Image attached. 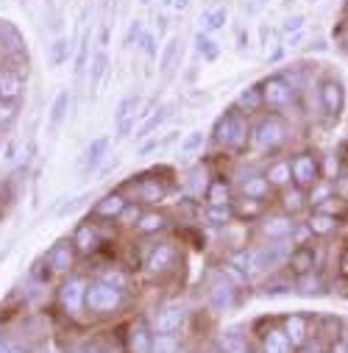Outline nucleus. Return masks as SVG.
Wrapping results in <instances>:
<instances>
[{"mask_svg": "<svg viewBox=\"0 0 348 353\" xmlns=\"http://www.w3.org/2000/svg\"><path fill=\"white\" fill-rule=\"evenodd\" d=\"M198 50H201V53H206L209 59H215V56H218V48H215V42H212V39H206L204 34H198Z\"/></svg>", "mask_w": 348, "mask_h": 353, "instance_id": "nucleus-45", "label": "nucleus"}, {"mask_svg": "<svg viewBox=\"0 0 348 353\" xmlns=\"http://www.w3.org/2000/svg\"><path fill=\"white\" fill-rule=\"evenodd\" d=\"M215 139H218V145H223V148L240 150V148L248 142V123H245V117H242L237 109L226 112L223 120H220L218 128H215Z\"/></svg>", "mask_w": 348, "mask_h": 353, "instance_id": "nucleus-2", "label": "nucleus"}, {"mask_svg": "<svg viewBox=\"0 0 348 353\" xmlns=\"http://www.w3.org/2000/svg\"><path fill=\"white\" fill-rule=\"evenodd\" d=\"M134 112H137V98L134 95L123 98V103L117 106V131H120V137H128L131 134V128H134Z\"/></svg>", "mask_w": 348, "mask_h": 353, "instance_id": "nucleus-16", "label": "nucleus"}, {"mask_svg": "<svg viewBox=\"0 0 348 353\" xmlns=\"http://www.w3.org/2000/svg\"><path fill=\"white\" fill-rule=\"evenodd\" d=\"M268 192H271L268 179H259V175H253V179H245V181H242V198L262 201V198H268Z\"/></svg>", "mask_w": 348, "mask_h": 353, "instance_id": "nucleus-26", "label": "nucleus"}, {"mask_svg": "<svg viewBox=\"0 0 348 353\" xmlns=\"http://www.w3.org/2000/svg\"><path fill=\"white\" fill-rule=\"evenodd\" d=\"M139 39H142V23L139 20H134L131 23V28H128V37H126V45H139Z\"/></svg>", "mask_w": 348, "mask_h": 353, "instance_id": "nucleus-43", "label": "nucleus"}, {"mask_svg": "<svg viewBox=\"0 0 348 353\" xmlns=\"http://www.w3.org/2000/svg\"><path fill=\"white\" fill-rule=\"evenodd\" d=\"M173 6H176V9H184V6H187V0H173Z\"/></svg>", "mask_w": 348, "mask_h": 353, "instance_id": "nucleus-54", "label": "nucleus"}, {"mask_svg": "<svg viewBox=\"0 0 348 353\" xmlns=\"http://www.w3.org/2000/svg\"><path fill=\"white\" fill-rule=\"evenodd\" d=\"M231 264H234V268L240 270V273H253L256 270V261H253V250H240V253H234L231 256Z\"/></svg>", "mask_w": 348, "mask_h": 353, "instance_id": "nucleus-32", "label": "nucleus"}, {"mask_svg": "<svg viewBox=\"0 0 348 353\" xmlns=\"http://www.w3.org/2000/svg\"><path fill=\"white\" fill-rule=\"evenodd\" d=\"M173 264H176V248H173L170 242H162L151 250V256L145 261V270L151 276H164V273L173 270Z\"/></svg>", "mask_w": 348, "mask_h": 353, "instance_id": "nucleus-7", "label": "nucleus"}, {"mask_svg": "<svg viewBox=\"0 0 348 353\" xmlns=\"http://www.w3.org/2000/svg\"><path fill=\"white\" fill-rule=\"evenodd\" d=\"M86 281L81 276H72L67 279L61 287H59V303L61 309L70 314V317H78L84 309H86Z\"/></svg>", "mask_w": 348, "mask_h": 353, "instance_id": "nucleus-4", "label": "nucleus"}, {"mask_svg": "<svg viewBox=\"0 0 348 353\" xmlns=\"http://www.w3.org/2000/svg\"><path fill=\"white\" fill-rule=\"evenodd\" d=\"M290 172H293V181L298 190H309L320 181V164L312 153H298L290 161Z\"/></svg>", "mask_w": 348, "mask_h": 353, "instance_id": "nucleus-6", "label": "nucleus"}, {"mask_svg": "<svg viewBox=\"0 0 348 353\" xmlns=\"http://www.w3.org/2000/svg\"><path fill=\"white\" fill-rule=\"evenodd\" d=\"M126 206H128V201H126L120 192H112V195H106V198H101V201L95 203V214L112 220V217H120Z\"/></svg>", "mask_w": 348, "mask_h": 353, "instance_id": "nucleus-13", "label": "nucleus"}, {"mask_svg": "<svg viewBox=\"0 0 348 353\" xmlns=\"http://www.w3.org/2000/svg\"><path fill=\"white\" fill-rule=\"evenodd\" d=\"M182 323H184V312L179 306H164L153 317V334H173L182 328Z\"/></svg>", "mask_w": 348, "mask_h": 353, "instance_id": "nucleus-12", "label": "nucleus"}, {"mask_svg": "<svg viewBox=\"0 0 348 353\" xmlns=\"http://www.w3.org/2000/svg\"><path fill=\"white\" fill-rule=\"evenodd\" d=\"M72 259H75L72 242L61 239V242H56V245L50 248V253H48V268H50L53 273H67V270L72 268Z\"/></svg>", "mask_w": 348, "mask_h": 353, "instance_id": "nucleus-11", "label": "nucleus"}, {"mask_svg": "<svg viewBox=\"0 0 348 353\" xmlns=\"http://www.w3.org/2000/svg\"><path fill=\"white\" fill-rule=\"evenodd\" d=\"M101 281H106V284H112V287H117V290H126V284H128L126 273H120V270H109V273H104Z\"/></svg>", "mask_w": 348, "mask_h": 353, "instance_id": "nucleus-40", "label": "nucleus"}, {"mask_svg": "<svg viewBox=\"0 0 348 353\" xmlns=\"http://www.w3.org/2000/svg\"><path fill=\"white\" fill-rule=\"evenodd\" d=\"M70 242H72L75 253L90 256V253H95V250L101 248V234H98V228H95V225L84 223V225H78V228H75V236H72Z\"/></svg>", "mask_w": 348, "mask_h": 353, "instance_id": "nucleus-10", "label": "nucleus"}, {"mask_svg": "<svg viewBox=\"0 0 348 353\" xmlns=\"http://www.w3.org/2000/svg\"><path fill=\"white\" fill-rule=\"evenodd\" d=\"M206 201H209V206H229L231 203V187L223 179H215L206 190Z\"/></svg>", "mask_w": 348, "mask_h": 353, "instance_id": "nucleus-21", "label": "nucleus"}, {"mask_svg": "<svg viewBox=\"0 0 348 353\" xmlns=\"http://www.w3.org/2000/svg\"><path fill=\"white\" fill-rule=\"evenodd\" d=\"M86 309H90L93 314H115L120 306H123V290L106 284V281H93L86 284Z\"/></svg>", "mask_w": 348, "mask_h": 353, "instance_id": "nucleus-1", "label": "nucleus"}, {"mask_svg": "<svg viewBox=\"0 0 348 353\" xmlns=\"http://www.w3.org/2000/svg\"><path fill=\"white\" fill-rule=\"evenodd\" d=\"M312 268H315V253H312V248L301 245L298 250L290 253V270H293L296 276H307V273H312Z\"/></svg>", "mask_w": 348, "mask_h": 353, "instance_id": "nucleus-15", "label": "nucleus"}, {"mask_svg": "<svg viewBox=\"0 0 348 353\" xmlns=\"http://www.w3.org/2000/svg\"><path fill=\"white\" fill-rule=\"evenodd\" d=\"M262 212H265V203L256 201V198H242L234 206V214L242 217V220H256V217H262Z\"/></svg>", "mask_w": 348, "mask_h": 353, "instance_id": "nucleus-27", "label": "nucleus"}, {"mask_svg": "<svg viewBox=\"0 0 348 353\" xmlns=\"http://www.w3.org/2000/svg\"><path fill=\"white\" fill-rule=\"evenodd\" d=\"M301 26H304V17H290L287 23H284V31L290 34V31H301Z\"/></svg>", "mask_w": 348, "mask_h": 353, "instance_id": "nucleus-48", "label": "nucleus"}, {"mask_svg": "<svg viewBox=\"0 0 348 353\" xmlns=\"http://www.w3.org/2000/svg\"><path fill=\"white\" fill-rule=\"evenodd\" d=\"M340 190H342V195H348V175H345V179H340Z\"/></svg>", "mask_w": 348, "mask_h": 353, "instance_id": "nucleus-52", "label": "nucleus"}, {"mask_svg": "<svg viewBox=\"0 0 348 353\" xmlns=\"http://www.w3.org/2000/svg\"><path fill=\"white\" fill-rule=\"evenodd\" d=\"M331 353H348V350H345V347H342V345H337V347H334V350H331Z\"/></svg>", "mask_w": 348, "mask_h": 353, "instance_id": "nucleus-55", "label": "nucleus"}, {"mask_svg": "<svg viewBox=\"0 0 348 353\" xmlns=\"http://www.w3.org/2000/svg\"><path fill=\"white\" fill-rule=\"evenodd\" d=\"M142 42H145V50H148V56H153V50H156V48H153V39H151V37H145Z\"/></svg>", "mask_w": 348, "mask_h": 353, "instance_id": "nucleus-51", "label": "nucleus"}, {"mask_svg": "<svg viewBox=\"0 0 348 353\" xmlns=\"http://www.w3.org/2000/svg\"><path fill=\"white\" fill-rule=\"evenodd\" d=\"M0 353H17V350H14V347H12L6 339H0Z\"/></svg>", "mask_w": 348, "mask_h": 353, "instance_id": "nucleus-50", "label": "nucleus"}, {"mask_svg": "<svg viewBox=\"0 0 348 353\" xmlns=\"http://www.w3.org/2000/svg\"><path fill=\"white\" fill-rule=\"evenodd\" d=\"M164 117H167V109H159V114H153V117L139 128V134H137V137H142V139H145V137H151V134L164 123Z\"/></svg>", "mask_w": 348, "mask_h": 353, "instance_id": "nucleus-37", "label": "nucleus"}, {"mask_svg": "<svg viewBox=\"0 0 348 353\" xmlns=\"http://www.w3.org/2000/svg\"><path fill=\"white\" fill-rule=\"evenodd\" d=\"M304 353H323V347H320V345H312V347H307Z\"/></svg>", "mask_w": 348, "mask_h": 353, "instance_id": "nucleus-53", "label": "nucleus"}, {"mask_svg": "<svg viewBox=\"0 0 348 353\" xmlns=\"http://www.w3.org/2000/svg\"><path fill=\"white\" fill-rule=\"evenodd\" d=\"M284 137H287V128L279 117H268L262 123H256L253 128V145L259 150H276L284 142Z\"/></svg>", "mask_w": 348, "mask_h": 353, "instance_id": "nucleus-5", "label": "nucleus"}, {"mask_svg": "<svg viewBox=\"0 0 348 353\" xmlns=\"http://www.w3.org/2000/svg\"><path fill=\"white\" fill-rule=\"evenodd\" d=\"M106 148H109V139H106V137L95 139L90 148H86V153H84V172H95V170H98V164H101L104 156H106Z\"/></svg>", "mask_w": 348, "mask_h": 353, "instance_id": "nucleus-19", "label": "nucleus"}, {"mask_svg": "<svg viewBox=\"0 0 348 353\" xmlns=\"http://www.w3.org/2000/svg\"><path fill=\"white\" fill-rule=\"evenodd\" d=\"M14 117H17V106L0 101V128H6L9 123H14Z\"/></svg>", "mask_w": 348, "mask_h": 353, "instance_id": "nucleus-39", "label": "nucleus"}, {"mask_svg": "<svg viewBox=\"0 0 348 353\" xmlns=\"http://www.w3.org/2000/svg\"><path fill=\"white\" fill-rule=\"evenodd\" d=\"M106 64H109V56H106V48H98V53H95V59H93V64H90V83H93V90L101 83V78H104V72H106Z\"/></svg>", "mask_w": 348, "mask_h": 353, "instance_id": "nucleus-30", "label": "nucleus"}, {"mask_svg": "<svg viewBox=\"0 0 348 353\" xmlns=\"http://www.w3.org/2000/svg\"><path fill=\"white\" fill-rule=\"evenodd\" d=\"M220 347H223V353H245V342H242V336L237 331L223 334L220 336Z\"/></svg>", "mask_w": 348, "mask_h": 353, "instance_id": "nucleus-34", "label": "nucleus"}, {"mask_svg": "<svg viewBox=\"0 0 348 353\" xmlns=\"http://www.w3.org/2000/svg\"><path fill=\"white\" fill-rule=\"evenodd\" d=\"M345 50H348V37H345Z\"/></svg>", "mask_w": 348, "mask_h": 353, "instance_id": "nucleus-57", "label": "nucleus"}, {"mask_svg": "<svg viewBox=\"0 0 348 353\" xmlns=\"http://www.w3.org/2000/svg\"><path fill=\"white\" fill-rule=\"evenodd\" d=\"M309 3H318V0H309Z\"/></svg>", "mask_w": 348, "mask_h": 353, "instance_id": "nucleus-58", "label": "nucleus"}, {"mask_svg": "<svg viewBox=\"0 0 348 353\" xmlns=\"http://www.w3.org/2000/svg\"><path fill=\"white\" fill-rule=\"evenodd\" d=\"M334 225H337V220H334L331 214H323V212H318V214L309 220V231H312V234H329V231H334Z\"/></svg>", "mask_w": 348, "mask_h": 353, "instance_id": "nucleus-33", "label": "nucleus"}, {"mask_svg": "<svg viewBox=\"0 0 348 353\" xmlns=\"http://www.w3.org/2000/svg\"><path fill=\"white\" fill-rule=\"evenodd\" d=\"M282 203H284L287 212H298V209H304V192L296 187V190H290V192L282 195Z\"/></svg>", "mask_w": 348, "mask_h": 353, "instance_id": "nucleus-35", "label": "nucleus"}, {"mask_svg": "<svg viewBox=\"0 0 348 353\" xmlns=\"http://www.w3.org/2000/svg\"><path fill=\"white\" fill-rule=\"evenodd\" d=\"M318 92H320V106H323V112L331 114V117H337V114L342 112V101H345L340 81H337V78H326V81L320 83Z\"/></svg>", "mask_w": 348, "mask_h": 353, "instance_id": "nucleus-9", "label": "nucleus"}, {"mask_svg": "<svg viewBox=\"0 0 348 353\" xmlns=\"http://www.w3.org/2000/svg\"><path fill=\"white\" fill-rule=\"evenodd\" d=\"M209 301L218 306V309H226L234 303V287L229 281H215L212 290H209Z\"/></svg>", "mask_w": 348, "mask_h": 353, "instance_id": "nucleus-25", "label": "nucleus"}, {"mask_svg": "<svg viewBox=\"0 0 348 353\" xmlns=\"http://www.w3.org/2000/svg\"><path fill=\"white\" fill-rule=\"evenodd\" d=\"M176 50H179V39H170L167 42V48H164V53H162V72H167L170 67H173V59H176Z\"/></svg>", "mask_w": 348, "mask_h": 353, "instance_id": "nucleus-38", "label": "nucleus"}, {"mask_svg": "<svg viewBox=\"0 0 348 353\" xmlns=\"http://www.w3.org/2000/svg\"><path fill=\"white\" fill-rule=\"evenodd\" d=\"M151 353H179V339H176V334H153V339H151Z\"/></svg>", "mask_w": 348, "mask_h": 353, "instance_id": "nucleus-29", "label": "nucleus"}, {"mask_svg": "<svg viewBox=\"0 0 348 353\" xmlns=\"http://www.w3.org/2000/svg\"><path fill=\"white\" fill-rule=\"evenodd\" d=\"M0 198H3V187H0Z\"/></svg>", "mask_w": 348, "mask_h": 353, "instance_id": "nucleus-56", "label": "nucleus"}, {"mask_svg": "<svg viewBox=\"0 0 348 353\" xmlns=\"http://www.w3.org/2000/svg\"><path fill=\"white\" fill-rule=\"evenodd\" d=\"M67 109H70V92H59V98L53 101V109H50V125L59 128L67 117Z\"/></svg>", "mask_w": 348, "mask_h": 353, "instance_id": "nucleus-31", "label": "nucleus"}, {"mask_svg": "<svg viewBox=\"0 0 348 353\" xmlns=\"http://www.w3.org/2000/svg\"><path fill=\"white\" fill-rule=\"evenodd\" d=\"M151 339H153V334H151L148 323H145V320H137V323L131 325V334H128L131 353H151Z\"/></svg>", "mask_w": 348, "mask_h": 353, "instance_id": "nucleus-14", "label": "nucleus"}, {"mask_svg": "<svg viewBox=\"0 0 348 353\" xmlns=\"http://www.w3.org/2000/svg\"><path fill=\"white\" fill-rule=\"evenodd\" d=\"M329 201H331V203H320V212L337 217V214L342 212V201H340V198H329Z\"/></svg>", "mask_w": 348, "mask_h": 353, "instance_id": "nucleus-46", "label": "nucleus"}, {"mask_svg": "<svg viewBox=\"0 0 348 353\" xmlns=\"http://www.w3.org/2000/svg\"><path fill=\"white\" fill-rule=\"evenodd\" d=\"M237 109L245 112V114L262 109V83H259V86H251V90H245V92L240 95V101H237Z\"/></svg>", "mask_w": 348, "mask_h": 353, "instance_id": "nucleus-23", "label": "nucleus"}, {"mask_svg": "<svg viewBox=\"0 0 348 353\" xmlns=\"http://www.w3.org/2000/svg\"><path fill=\"white\" fill-rule=\"evenodd\" d=\"M262 353H293V342H290V336L284 331L273 328L262 339Z\"/></svg>", "mask_w": 348, "mask_h": 353, "instance_id": "nucleus-18", "label": "nucleus"}, {"mask_svg": "<svg viewBox=\"0 0 348 353\" xmlns=\"http://www.w3.org/2000/svg\"><path fill=\"white\" fill-rule=\"evenodd\" d=\"M209 220H212L215 225L226 223V220H229V206H209Z\"/></svg>", "mask_w": 348, "mask_h": 353, "instance_id": "nucleus-44", "label": "nucleus"}, {"mask_svg": "<svg viewBox=\"0 0 348 353\" xmlns=\"http://www.w3.org/2000/svg\"><path fill=\"white\" fill-rule=\"evenodd\" d=\"M137 192H139V201H145V203H159V201H164L167 187L159 184L156 179H142L139 187H137Z\"/></svg>", "mask_w": 348, "mask_h": 353, "instance_id": "nucleus-20", "label": "nucleus"}, {"mask_svg": "<svg viewBox=\"0 0 348 353\" xmlns=\"http://www.w3.org/2000/svg\"><path fill=\"white\" fill-rule=\"evenodd\" d=\"M309 190H312V195H309V201H312V203H318V206H320L323 201H329V198H326V195H329V190H331L329 184H315V187H309Z\"/></svg>", "mask_w": 348, "mask_h": 353, "instance_id": "nucleus-42", "label": "nucleus"}, {"mask_svg": "<svg viewBox=\"0 0 348 353\" xmlns=\"http://www.w3.org/2000/svg\"><path fill=\"white\" fill-rule=\"evenodd\" d=\"M67 59V39H59L53 45V64H61Z\"/></svg>", "mask_w": 348, "mask_h": 353, "instance_id": "nucleus-47", "label": "nucleus"}, {"mask_svg": "<svg viewBox=\"0 0 348 353\" xmlns=\"http://www.w3.org/2000/svg\"><path fill=\"white\" fill-rule=\"evenodd\" d=\"M284 334L290 336L293 347L307 345V334H309V323H307V317H301V314L287 317V323H284Z\"/></svg>", "mask_w": 348, "mask_h": 353, "instance_id": "nucleus-17", "label": "nucleus"}, {"mask_svg": "<svg viewBox=\"0 0 348 353\" xmlns=\"http://www.w3.org/2000/svg\"><path fill=\"white\" fill-rule=\"evenodd\" d=\"M293 95H296L293 83L284 81L282 75H273V78H268V81L262 83V106H268L271 112H284V109H290Z\"/></svg>", "mask_w": 348, "mask_h": 353, "instance_id": "nucleus-3", "label": "nucleus"}, {"mask_svg": "<svg viewBox=\"0 0 348 353\" xmlns=\"http://www.w3.org/2000/svg\"><path fill=\"white\" fill-rule=\"evenodd\" d=\"M26 92V81L17 70L6 67V70H0V101H6V103H17Z\"/></svg>", "mask_w": 348, "mask_h": 353, "instance_id": "nucleus-8", "label": "nucleus"}, {"mask_svg": "<svg viewBox=\"0 0 348 353\" xmlns=\"http://www.w3.org/2000/svg\"><path fill=\"white\" fill-rule=\"evenodd\" d=\"M70 353H101L95 345H78V347H72Z\"/></svg>", "mask_w": 348, "mask_h": 353, "instance_id": "nucleus-49", "label": "nucleus"}, {"mask_svg": "<svg viewBox=\"0 0 348 353\" xmlns=\"http://www.w3.org/2000/svg\"><path fill=\"white\" fill-rule=\"evenodd\" d=\"M201 145H204V134H201V131H193V134L184 139L182 150H184V153H193V150H198Z\"/></svg>", "mask_w": 348, "mask_h": 353, "instance_id": "nucleus-41", "label": "nucleus"}, {"mask_svg": "<svg viewBox=\"0 0 348 353\" xmlns=\"http://www.w3.org/2000/svg\"><path fill=\"white\" fill-rule=\"evenodd\" d=\"M223 23H226V9H215V12L206 14V20H204V31L212 34V31L223 28Z\"/></svg>", "mask_w": 348, "mask_h": 353, "instance_id": "nucleus-36", "label": "nucleus"}, {"mask_svg": "<svg viewBox=\"0 0 348 353\" xmlns=\"http://www.w3.org/2000/svg\"><path fill=\"white\" fill-rule=\"evenodd\" d=\"M164 214H159V212H148V214H139V220L134 223L137 225V231L139 234H156V231H162L164 228Z\"/></svg>", "mask_w": 348, "mask_h": 353, "instance_id": "nucleus-28", "label": "nucleus"}, {"mask_svg": "<svg viewBox=\"0 0 348 353\" xmlns=\"http://www.w3.org/2000/svg\"><path fill=\"white\" fill-rule=\"evenodd\" d=\"M268 184L271 187H287L290 181H293V172H290V161H273L271 167H268Z\"/></svg>", "mask_w": 348, "mask_h": 353, "instance_id": "nucleus-22", "label": "nucleus"}, {"mask_svg": "<svg viewBox=\"0 0 348 353\" xmlns=\"http://www.w3.org/2000/svg\"><path fill=\"white\" fill-rule=\"evenodd\" d=\"M293 228H296V225H293L287 217H273V220H268V223L262 225L265 236H268V239H276V242H282L284 236H290Z\"/></svg>", "mask_w": 348, "mask_h": 353, "instance_id": "nucleus-24", "label": "nucleus"}]
</instances>
